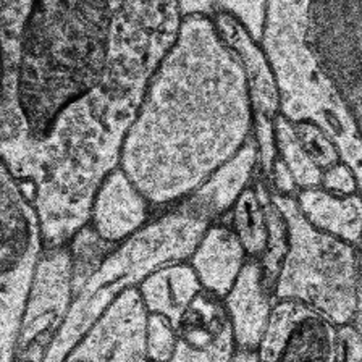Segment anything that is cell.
<instances>
[{"label":"cell","mask_w":362,"mask_h":362,"mask_svg":"<svg viewBox=\"0 0 362 362\" xmlns=\"http://www.w3.org/2000/svg\"><path fill=\"white\" fill-rule=\"evenodd\" d=\"M180 0H2V157L45 249L88 223L183 23Z\"/></svg>","instance_id":"cell-1"},{"label":"cell","mask_w":362,"mask_h":362,"mask_svg":"<svg viewBox=\"0 0 362 362\" xmlns=\"http://www.w3.org/2000/svg\"><path fill=\"white\" fill-rule=\"evenodd\" d=\"M241 62L211 16L188 15L124 136L120 168L149 204L173 206L252 138Z\"/></svg>","instance_id":"cell-2"},{"label":"cell","mask_w":362,"mask_h":362,"mask_svg":"<svg viewBox=\"0 0 362 362\" xmlns=\"http://www.w3.org/2000/svg\"><path fill=\"white\" fill-rule=\"evenodd\" d=\"M260 44L281 115L319 124L362 196V0H269ZM359 254L362 276V241Z\"/></svg>","instance_id":"cell-3"},{"label":"cell","mask_w":362,"mask_h":362,"mask_svg":"<svg viewBox=\"0 0 362 362\" xmlns=\"http://www.w3.org/2000/svg\"><path fill=\"white\" fill-rule=\"evenodd\" d=\"M257 163V146L251 138L236 157L201 188L175 202L165 215L134 231L117 246L81 290L73 294L70 313L45 361L65 359L123 290L165 265L191 259L207 230L233 206L249 185Z\"/></svg>","instance_id":"cell-4"},{"label":"cell","mask_w":362,"mask_h":362,"mask_svg":"<svg viewBox=\"0 0 362 362\" xmlns=\"http://www.w3.org/2000/svg\"><path fill=\"white\" fill-rule=\"evenodd\" d=\"M288 225V251L275 283V299H296L335 325L354 322L362 304L359 246L315 228L298 201L272 194Z\"/></svg>","instance_id":"cell-5"},{"label":"cell","mask_w":362,"mask_h":362,"mask_svg":"<svg viewBox=\"0 0 362 362\" xmlns=\"http://www.w3.org/2000/svg\"><path fill=\"white\" fill-rule=\"evenodd\" d=\"M2 251H0V362L15 361L21 319L39 260L42 228L36 207L2 167Z\"/></svg>","instance_id":"cell-6"},{"label":"cell","mask_w":362,"mask_h":362,"mask_svg":"<svg viewBox=\"0 0 362 362\" xmlns=\"http://www.w3.org/2000/svg\"><path fill=\"white\" fill-rule=\"evenodd\" d=\"M73 303V262L70 249H45L39 260L25 314L21 319L16 362L45 361L49 348L64 327Z\"/></svg>","instance_id":"cell-7"},{"label":"cell","mask_w":362,"mask_h":362,"mask_svg":"<svg viewBox=\"0 0 362 362\" xmlns=\"http://www.w3.org/2000/svg\"><path fill=\"white\" fill-rule=\"evenodd\" d=\"M264 361H337V325L296 299H275L259 344Z\"/></svg>","instance_id":"cell-8"},{"label":"cell","mask_w":362,"mask_h":362,"mask_svg":"<svg viewBox=\"0 0 362 362\" xmlns=\"http://www.w3.org/2000/svg\"><path fill=\"white\" fill-rule=\"evenodd\" d=\"M139 290L129 286L107 305L66 356V361L147 359L149 315Z\"/></svg>","instance_id":"cell-9"},{"label":"cell","mask_w":362,"mask_h":362,"mask_svg":"<svg viewBox=\"0 0 362 362\" xmlns=\"http://www.w3.org/2000/svg\"><path fill=\"white\" fill-rule=\"evenodd\" d=\"M177 338L173 361L222 362L233 359L238 349L225 299L206 288L185 310L177 327Z\"/></svg>","instance_id":"cell-10"},{"label":"cell","mask_w":362,"mask_h":362,"mask_svg":"<svg viewBox=\"0 0 362 362\" xmlns=\"http://www.w3.org/2000/svg\"><path fill=\"white\" fill-rule=\"evenodd\" d=\"M223 41L233 49L245 70L254 115L276 118L280 113V90L274 68L260 41L243 23L230 13L211 16Z\"/></svg>","instance_id":"cell-11"},{"label":"cell","mask_w":362,"mask_h":362,"mask_svg":"<svg viewBox=\"0 0 362 362\" xmlns=\"http://www.w3.org/2000/svg\"><path fill=\"white\" fill-rule=\"evenodd\" d=\"M149 201L122 168H113L102 181L93 202V226L110 243H122L138 231L147 218Z\"/></svg>","instance_id":"cell-12"},{"label":"cell","mask_w":362,"mask_h":362,"mask_svg":"<svg viewBox=\"0 0 362 362\" xmlns=\"http://www.w3.org/2000/svg\"><path fill=\"white\" fill-rule=\"evenodd\" d=\"M235 328L238 348L259 349L275 298L262 279L257 259H247L233 288L223 298Z\"/></svg>","instance_id":"cell-13"},{"label":"cell","mask_w":362,"mask_h":362,"mask_svg":"<svg viewBox=\"0 0 362 362\" xmlns=\"http://www.w3.org/2000/svg\"><path fill=\"white\" fill-rule=\"evenodd\" d=\"M246 249L236 231L223 223H214L191 256L202 288L225 298L246 264Z\"/></svg>","instance_id":"cell-14"},{"label":"cell","mask_w":362,"mask_h":362,"mask_svg":"<svg viewBox=\"0 0 362 362\" xmlns=\"http://www.w3.org/2000/svg\"><path fill=\"white\" fill-rule=\"evenodd\" d=\"M298 207L309 223L353 245L362 241V196H339L319 186L301 189Z\"/></svg>","instance_id":"cell-15"},{"label":"cell","mask_w":362,"mask_h":362,"mask_svg":"<svg viewBox=\"0 0 362 362\" xmlns=\"http://www.w3.org/2000/svg\"><path fill=\"white\" fill-rule=\"evenodd\" d=\"M202 290V285L192 265L177 262L152 272L141 281L146 308L149 313L160 314L177 328L185 310Z\"/></svg>","instance_id":"cell-16"},{"label":"cell","mask_w":362,"mask_h":362,"mask_svg":"<svg viewBox=\"0 0 362 362\" xmlns=\"http://www.w3.org/2000/svg\"><path fill=\"white\" fill-rule=\"evenodd\" d=\"M233 230L240 238L243 247L249 257L260 259L265 252L269 241L267 217H265L264 204L257 196L256 188L246 186L233 204L231 211Z\"/></svg>","instance_id":"cell-17"},{"label":"cell","mask_w":362,"mask_h":362,"mask_svg":"<svg viewBox=\"0 0 362 362\" xmlns=\"http://www.w3.org/2000/svg\"><path fill=\"white\" fill-rule=\"evenodd\" d=\"M275 134L279 156L291 170L294 181L299 189L319 188L322 186V175L324 170L315 165V162L309 157L308 152L299 143L293 123L279 113L275 118Z\"/></svg>","instance_id":"cell-18"},{"label":"cell","mask_w":362,"mask_h":362,"mask_svg":"<svg viewBox=\"0 0 362 362\" xmlns=\"http://www.w3.org/2000/svg\"><path fill=\"white\" fill-rule=\"evenodd\" d=\"M256 191L260 201L264 204L269 228L267 247H265V252L260 256L259 262L260 269H262V279L265 286L274 293L276 279L280 275L283 259H285L288 251V225L279 206L272 199V194H269L267 189L262 185H259L256 186Z\"/></svg>","instance_id":"cell-19"},{"label":"cell","mask_w":362,"mask_h":362,"mask_svg":"<svg viewBox=\"0 0 362 362\" xmlns=\"http://www.w3.org/2000/svg\"><path fill=\"white\" fill-rule=\"evenodd\" d=\"M183 16L230 13L245 25L249 33L260 41L267 16L269 0H180Z\"/></svg>","instance_id":"cell-20"},{"label":"cell","mask_w":362,"mask_h":362,"mask_svg":"<svg viewBox=\"0 0 362 362\" xmlns=\"http://www.w3.org/2000/svg\"><path fill=\"white\" fill-rule=\"evenodd\" d=\"M117 246L118 243L104 240L90 225H84L73 236L70 247L73 262V294L81 290L84 283L100 269L104 260L115 251Z\"/></svg>","instance_id":"cell-21"},{"label":"cell","mask_w":362,"mask_h":362,"mask_svg":"<svg viewBox=\"0 0 362 362\" xmlns=\"http://www.w3.org/2000/svg\"><path fill=\"white\" fill-rule=\"evenodd\" d=\"M293 127L294 132H296L299 143H301L309 157L315 162L317 167L327 170L328 167L335 165L337 162L341 160V156H339L337 144L333 143V139L319 127V124L303 120L293 123Z\"/></svg>","instance_id":"cell-22"},{"label":"cell","mask_w":362,"mask_h":362,"mask_svg":"<svg viewBox=\"0 0 362 362\" xmlns=\"http://www.w3.org/2000/svg\"><path fill=\"white\" fill-rule=\"evenodd\" d=\"M177 339V328L172 322L160 314L151 313L147 324V359H172Z\"/></svg>","instance_id":"cell-23"},{"label":"cell","mask_w":362,"mask_h":362,"mask_svg":"<svg viewBox=\"0 0 362 362\" xmlns=\"http://www.w3.org/2000/svg\"><path fill=\"white\" fill-rule=\"evenodd\" d=\"M254 141L257 146V160L265 175H270L272 167L279 157L275 134V118L254 115Z\"/></svg>","instance_id":"cell-24"},{"label":"cell","mask_w":362,"mask_h":362,"mask_svg":"<svg viewBox=\"0 0 362 362\" xmlns=\"http://www.w3.org/2000/svg\"><path fill=\"white\" fill-rule=\"evenodd\" d=\"M322 188L335 192V194L339 196H349L359 192V183L353 168L346 162L339 160L335 165L324 170V175H322Z\"/></svg>","instance_id":"cell-25"},{"label":"cell","mask_w":362,"mask_h":362,"mask_svg":"<svg viewBox=\"0 0 362 362\" xmlns=\"http://www.w3.org/2000/svg\"><path fill=\"white\" fill-rule=\"evenodd\" d=\"M337 361H362V337L353 322L337 325Z\"/></svg>","instance_id":"cell-26"},{"label":"cell","mask_w":362,"mask_h":362,"mask_svg":"<svg viewBox=\"0 0 362 362\" xmlns=\"http://www.w3.org/2000/svg\"><path fill=\"white\" fill-rule=\"evenodd\" d=\"M269 177L272 181H274L275 192H279V194L291 196L293 192L298 189V185H296V181H294L291 170L288 168L286 163L281 160L280 156L276 157V160L274 163V167H272V172Z\"/></svg>","instance_id":"cell-27"},{"label":"cell","mask_w":362,"mask_h":362,"mask_svg":"<svg viewBox=\"0 0 362 362\" xmlns=\"http://www.w3.org/2000/svg\"><path fill=\"white\" fill-rule=\"evenodd\" d=\"M354 325L358 327V330H359V333H361V337H362V304H361V308H359V310H358V314H356V319H354Z\"/></svg>","instance_id":"cell-28"}]
</instances>
